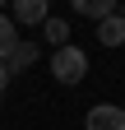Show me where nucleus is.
Masks as SVG:
<instances>
[{
	"mask_svg": "<svg viewBox=\"0 0 125 130\" xmlns=\"http://www.w3.org/2000/svg\"><path fill=\"white\" fill-rule=\"evenodd\" d=\"M51 74L60 79V84H84V74H88V56L79 51V46H60V51H51Z\"/></svg>",
	"mask_w": 125,
	"mask_h": 130,
	"instance_id": "obj_1",
	"label": "nucleus"
},
{
	"mask_svg": "<svg viewBox=\"0 0 125 130\" xmlns=\"http://www.w3.org/2000/svg\"><path fill=\"white\" fill-rule=\"evenodd\" d=\"M84 130H125V107H116V102H97V107H88Z\"/></svg>",
	"mask_w": 125,
	"mask_h": 130,
	"instance_id": "obj_2",
	"label": "nucleus"
},
{
	"mask_svg": "<svg viewBox=\"0 0 125 130\" xmlns=\"http://www.w3.org/2000/svg\"><path fill=\"white\" fill-rule=\"evenodd\" d=\"M9 19H14V28H19V23H46L51 9H46V0H14Z\"/></svg>",
	"mask_w": 125,
	"mask_h": 130,
	"instance_id": "obj_3",
	"label": "nucleus"
},
{
	"mask_svg": "<svg viewBox=\"0 0 125 130\" xmlns=\"http://www.w3.org/2000/svg\"><path fill=\"white\" fill-rule=\"evenodd\" d=\"M97 42H102V46H125V14H120V9L111 14V19L97 23Z\"/></svg>",
	"mask_w": 125,
	"mask_h": 130,
	"instance_id": "obj_4",
	"label": "nucleus"
},
{
	"mask_svg": "<svg viewBox=\"0 0 125 130\" xmlns=\"http://www.w3.org/2000/svg\"><path fill=\"white\" fill-rule=\"evenodd\" d=\"M33 60H37V42H28V37H19V46L9 51V60H5V65H9V74H14V70H28Z\"/></svg>",
	"mask_w": 125,
	"mask_h": 130,
	"instance_id": "obj_5",
	"label": "nucleus"
},
{
	"mask_svg": "<svg viewBox=\"0 0 125 130\" xmlns=\"http://www.w3.org/2000/svg\"><path fill=\"white\" fill-rule=\"evenodd\" d=\"M14 46H19V28H14V19L0 9V65L9 60V51H14Z\"/></svg>",
	"mask_w": 125,
	"mask_h": 130,
	"instance_id": "obj_6",
	"label": "nucleus"
},
{
	"mask_svg": "<svg viewBox=\"0 0 125 130\" xmlns=\"http://www.w3.org/2000/svg\"><path fill=\"white\" fill-rule=\"evenodd\" d=\"M74 9L102 23V19H111V14H116V0H74Z\"/></svg>",
	"mask_w": 125,
	"mask_h": 130,
	"instance_id": "obj_7",
	"label": "nucleus"
},
{
	"mask_svg": "<svg viewBox=\"0 0 125 130\" xmlns=\"http://www.w3.org/2000/svg\"><path fill=\"white\" fill-rule=\"evenodd\" d=\"M42 32H46V42H51L56 51H60V46H70V23H65V19H56V14L42 23Z\"/></svg>",
	"mask_w": 125,
	"mask_h": 130,
	"instance_id": "obj_8",
	"label": "nucleus"
},
{
	"mask_svg": "<svg viewBox=\"0 0 125 130\" xmlns=\"http://www.w3.org/2000/svg\"><path fill=\"white\" fill-rule=\"evenodd\" d=\"M9 79H14V74H9V65H0V93L9 88Z\"/></svg>",
	"mask_w": 125,
	"mask_h": 130,
	"instance_id": "obj_9",
	"label": "nucleus"
}]
</instances>
